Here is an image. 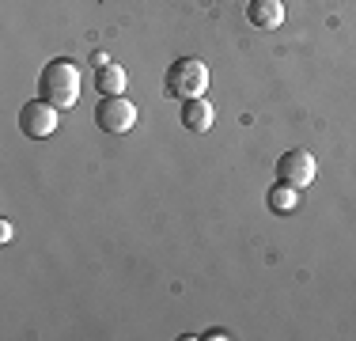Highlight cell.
Listing matches in <instances>:
<instances>
[{
    "label": "cell",
    "instance_id": "9c48e42d",
    "mask_svg": "<svg viewBox=\"0 0 356 341\" xmlns=\"http://www.w3.org/2000/svg\"><path fill=\"white\" fill-rule=\"evenodd\" d=\"M269 209L273 212H296V205H300V190L296 186H284V182H277L273 190H269Z\"/></svg>",
    "mask_w": 356,
    "mask_h": 341
},
{
    "label": "cell",
    "instance_id": "3957f363",
    "mask_svg": "<svg viewBox=\"0 0 356 341\" xmlns=\"http://www.w3.org/2000/svg\"><path fill=\"white\" fill-rule=\"evenodd\" d=\"M95 125L103 133H129L137 125V106L125 95H103L95 106Z\"/></svg>",
    "mask_w": 356,
    "mask_h": 341
},
{
    "label": "cell",
    "instance_id": "52a82bcc",
    "mask_svg": "<svg viewBox=\"0 0 356 341\" xmlns=\"http://www.w3.org/2000/svg\"><path fill=\"white\" fill-rule=\"evenodd\" d=\"M182 125L190 133H209L213 129V106H209V99H182Z\"/></svg>",
    "mask_w": 356,
    "mask_h": 341
},
{
    "label": "cell",
    "instance_id": "8992f818",
    "mask_svg": "<svg viewBox=\"0 0 356 341\" xmlns=\"http://www.w3.org/2000/svg\"><path fill=\"white\" fill-rule=\"evenodd\" d=\"M247 19L258 31H277L284 23V4H281V0H250V4H247Z\"/></svg>",
    "mask_w": 356,
    "mask_h": 341
},
{
    "label": "cell",
    "instance_id": "30bf717a",
    "mask_svg": "<svg viewBox=\"0 0 356 341\" xmlns=\"http://www.w3.org/2000/svg\"><path fill=\"white\" fill-rule=\"evenodd\" d=\"M0 243H12V224L8 220H0Z\"/></svg>",
    "mask_w": 356,
    "mask_h": 341
},
{
    "label": "cell",
    "instance_id": "ba28073f",
    "mask_svg": "<svg viewBox=\"0 0 356 341\" xmlns=\"http://www.w3.org/2000/svg\"><path fill=\"white\" fill-rule=\"evenodd\" d=\"M125 84H129V76L122 65H103L95 72V91H103V95H122Z\"/></svg>",
    "mask_w": 356,
    "mask_h": 341
},
{
    "label": "cell",
    "instance_id": "5b68a950",
    "mask_svg": "<svg viewBox=\"0 0 356 341\" xmlns=\"http://www.w3.org/2000/svg\"><path fill=\"white\" fill-rule=\"evenodd\" d=\"M19 129L27 136H35V141L54 136V129H57V106H54V102H46L42 95L31 99V102H23V106H19Z\"/></svg>",
    "mask_w": 356,
    "mask_h": 341
},
{
    "label": "cell",
    "instance_id": "8fae6325",
    "mask_svg": "<svg viewBox=\"0 0 356 341\" xmlns=\"http://www.w3.org/2000/svg\"><path fill=\"white\" fill-rule=\"evenodd\" d=\"M205 338H209V341H224V338H232V334H227V330H209Z\"/></svg>",
    "mask_w": 356,
    "mask_h": 341
},
{
    "label": "cell",
    "instance_id": "277c9868",
    "mask_svg": "<svg viewBox=\"0 0 356 341\" xmlns=\"http://www.w3.org/2000/svg\"><path fill=\"white\" fill-rule=\"evenodd\" d=\"M315 175H318V164H315V156H311L307 148H292V152H284V156L277 159V182H284V186L303 190V186L315 182Z\"/></svg>",
    "mask_w": 356,
    "mask_h": 341
},
{
    "label": "cell",
    "instance_id": "6da1fadb",
    "mask_svg": "<svg viewBox=\"0 0 356 341\" xmlns=\"http://www.w3.org/2000/svg\"><path fill=\"white\" fill-rule=\"evenodd\" d=\"M38 95L46 102H54L57 110L76 106V99H80V68H76L69 57L49 61L38 76Z\"/></svg>",
    "mask_w": 356,
    "mask_h": 341
},
{
    "label": "cell",
    "instance_id": "7a4b0ae2",
    "mask_svg": "<svg viewBox=\"0 0 356 341\" xmlns=\"http://www.w3.org/2000/svg\"><path fill=\"white\" fill-rule=\"evenodd\" d=\"M209 91V68L197 57H178L163 76V95L171 99H201Z\"/></svg>",
    "mask_w": 356,
    "mask_h": 341
}]
</instances>
